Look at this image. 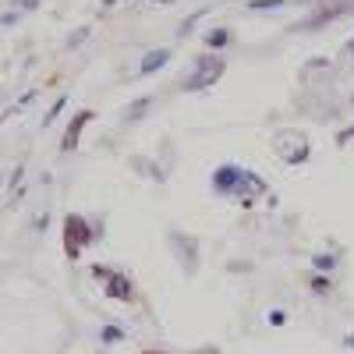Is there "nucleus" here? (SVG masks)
<instances>
[{
  "label": "nucleus",
  "instance_id": "10",
  "mask_svg": "<svg viewBox=\"0 0 354 354\" xmlns=\"http://www.w3.org/2000/svg\"><path fill=\"white\" fill-rule=\"evenodd\" d=\"M230 39H234L230 28H213V32H205V50H213V53H216V50H227Z\"/></svg>",
  "mask_w": 354,
  "mask_h": 354
},
{
  "label": "nucleus",
  "instance_id": "16",
  "mask_svg": "<svg viewBox=\"0 0 354 354\" xmlns=\"http://www.w3.org/2000/svg\"><path fill=\"white\" fill-rule=\"evenodd\" d=\"M340 57H344V61H354V36L344 43V53H340Z\"/></svg>",
  "mask_w": 354,
  "mask_h": 354
},
{
  "label": "nucleus",
  "instance_id": "12",
  "mask_svg": "<svg viewBox=\"0 0 354 354\" xmlns=\"http://www.w3.org/2000/svg\"><path fill=\"white\" fill-rule=\"evenodd\" d=\"M103 344H117V340H124V330L121 326H103Z\"/></svg>",
  "mask_w": 354,
  "mask_h": 354
},
{
  "label": "nucleus",
  "instance_id": "8",
  "mask_svg": "<svg viewBox=\"0 0 354 354\" xmlns=\"http://www.w3.org/2000/svg\"><path fill=\"white\" fill-rule=\"evenodd\" d=\"M170 53H174V50H167V46H156V50H149V53L142 57V64H138V78H145V75L160 71V68L170 61Z\"/></svg>",
  "mask_w": 354,
  "mask_h": 354
},
{
  "label": "nucleus",
  "instance_id": "11",
  "mask_svg": "<svg viewBox=\"0 0 354 354\" xmlns=\"http://www.w3.org/2000/svg\"><path fill=\"white\" fill-rule=\"evenodd\" d=\"M290 0H248L252 11H270V8H287Z\"/></svg>",
  "mask_w": 354,
  "mask_h": 354
},
{
  "label": "nucleus",
  "instance_id": "2",
  "mask_svg": "<svg viewBox=\"0 0 354 354\" xmlns=\"http://www.w3.org/2000/svg\"><path fill=\"white\" fill-rule=\"evenodd\" d=\"M61 245H64V255L71 262L82 259V252L93 245V223H88L82 213H68L64 216V227H61Z\"/></svg>",
  "mask_w": 354,
  "mask_h": 354
},
{
  "label": "nucleus",
  "instance_id": "4",
  "mask_svg": "<svg viewBox=\"0 0 354 354\" xmlns=\"http://www.w3.org/2000/svg\"><path fill=\"white\" fill-rule=\"evenodd\" d=\"M93 273L103 280V290H106V298H113V301H121V305H135V283H131V277L128 273H121V270H110V266H93Z\"/></svg>",
  "mask_w": 354,
  "mask_h": 354
},
{
  "label": "nucleus",
  "instance_id": "17",
  "mask_svg": "<svg viewBox=\"0 0 354 354\" xmlns=\"http://www.w3.org/2000/svg\"><path fill=\"white\" fill-rule=\"evenodd\" d=\"M270 322H273V326H280V322H287V315L283 312H270Z\"/></svg>",
  "mask_w": 354,
  "mask_h": 354
},
{
  "label": "nucleus",
  "instance_id": "19",
  "mask_svg": "<svg viewBox=\"0 0 354 354\" xmlns=\"http://www.w3.org/2000/svg\"><path fill=\"white\" fill-rule=\"evenodd\" d=\"M145 354H167V351H145Z\"/></svg>",
  "mask_w": 354,
  "mask_h": 354
},
{
  "label": "nucleus",
  "instance_id": "1",
  "mask_svg": "<svg viewBox=\"0 0 354 354\" xmlns=\"http://www.w3.org/2000/svg\"><path fill=\"white\" fill-rule=\"evenodd\" d=\"M223 71H227V57L223 53H202L198 61H195V68L188 71V78L181 82V88L185 93H198V88H213L220 78H223Z\"/></svg>",
  "mask_w": 354,
  "mask_h": 354
},
{
  "label": "nucleus",
  "instance_id": "7",
  "mask_svg": "<svg viewBox=\"0 0 354 354\" xmlns=\"http://www.w3.org/2000/svg\"><path fill=\"white\" fill-rule=\"evenodd\" d=\"M96 121V110H82V113H75L71 117V124H68V131H64V138H61V153H75L78 149V142H82V131Z\"/></svg>",
  "mask_w": 354,
  "mask_h": 354
},
{
  "label": "nucleus",
  "instance_id": "9",
  "mask_svg": "<svg viewBox=\"0 0 354 354\" xmlns=\"http://www.w3.org/2000/svg\"><path fill=\"white\" fill-rule=\"evenodd\" d=\"M262 192H266V181H262L259 174H252V170H248V174H245V185H241V192H238V198H241L245 205H252Z\"/></svg>",
  "mask_w": 354,
  "mask_h": 354
},
{
  "label": "nucleus",
  "instance_id": "15",
  "mask_svg": "<svg viewBox=\"0 0 354 354\" xmlns=\"http://www.w3.org/2000/svg\"><path fill=\"white\" fill-rule=\"evenodd\" d=\"M351 142H354V128H347V131L337 135V145H351Z\"/></svg>",
  "mask_w": 354,
  "mask_h": 354
},
{
  "label": "nucleus",
  "instance_id": "6",
  "mask_svg": "<svg viewBox=\"0 0 354 354\" xmlns=\"http://www.w3.org/2000/svg\"><path fill=\"white\" fill-rule=\"evenodd\" d=\"M245 174H248V170L238 167V163H223V167L213 174V192L238 198V192H241V185H245Z\"/></svg>",
  "mask_w": 354,
  "mask_h": 354
},
{
  "label": "nucleus",
  "instance_id": "3",
  "mask_svg": "<svg viewBox=\"0 0 354 354\" xmlns=\"http://www.w3.org/2000/svg\"><path fill=\"white\" fill-rule=\"evenodd\" d=\"M273 149H277V156H280L283 163L301 167V163L312 156V142H308V135H301V131L283 128V131L273 135Z\"/></svg>",
  "mask_w": 354,
  "mask_h": 354
},
{
  "label": "nucleus",
  "instance_id": "13",
  "mask_svg": "<svg viewBox=\"0 0 354 354\" xmlns=\"http://www.w3.org/2000/svg\"><path fill=\"white\" fill-rule=\"evenodd\" d=\"M312 290L326 294V290H330V280H326V277H312Z\"/></svg>",
  "mask_w": 354,
  "mask_h": 354
},
{
  "label": "nucleus",
  "instance_id": "18",
  "mask_svg": "<svg viewBox=\"0 0 354 354\" xmlns=\"http://www.w3.org/2000/svg\"><path fill=\"white\" fill-rule=\"evenodd\" d=\"M202 354H223V351H216V347H205Z\"/></svg>",
  "mask_w": 354,
  "mask_h": 354
},
{
  "label": "nucleus",
  "instance_id": "14",
  "mask_svg": "<svg viewBox=\"0 0 354 354\" xmlns=\"http://www.w3.org/2000/svg\"><path fill=\"white\" fill-rule=\"evenodd\" d=\"M131 106H135V110L128 113V121H135L138 113H145V106H149V100H138V103H131Z\"/></svg>",
  "mask_w": 354,
  "mask_h": 354
},
{
  "label": "nucleus",
  "instance_id": "5",
  "mask_svg": "<svg viewBox=\"0 0 354 354\" xmlns=\"http://www.w3.org/2000/svg\"><path fill=\"white\" fill-rule=\"evenodd\" d=\"M167 241H170V252H174L177 266H181V273L195 277L198 273V238H192V234H185V230H170Z\"/></svg>",
  "mask_w": 354,
  "mask_h": 354
}]
</instances>
